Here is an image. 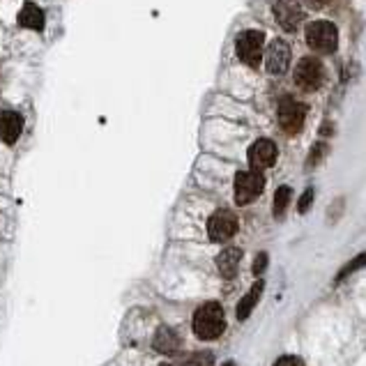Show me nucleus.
Masks as SVG:
<instances>
[{"label": "nucleus", "instance_id": "obj_1", "mask_svg": "<svg viewBox=\"0 0 366 366\" xmlns=\"http://www.w3.org/2000/svg\"><path fill=\"white\" fill-rule=\"evenodd\" d=\"M224 330H226V316L217 302H205L203 307H198V311L194 314V332L198 339L212 341Z\"/></svg>", "mask_w": 366, "mask_h": 366}, {"label": "nucleus", "instance_id": "obj_2", "mask_svg": "<svg viewBox=\"0 0 366 366\" xmlns=\"http://www.w3.org/2000/svg\"><path fill=\"white\" fill-rule=\"evenodd\" d=\"M235 51L244 65L249 67H260L262 51H265V33L262 30H242L235 39Z\"/></svg>", "mask_w": 366, "mask_h": 366}, {"label": "nucleus", "instance_id": "obj_3", "mask_svg": "<svg viewBox=\"0 0 366 366\" xmlns=\"http://www.w3.org/2000/svg\"><path fill=\"white\" fill-rule=\"evenodd\" d=\"M304 37H307V44L318 53H334V49H337V44H339L337 26L325 19L309 23L304 30Z\"/></svg>", "mask_w": 366, "mask_h": 366}, {"label": "nucleus", "instance_id": "obj_4", "mask_svg": "<svg viewBox=\"0 0 366 366\" xmlns=\"http://www.w3.org/2000/svg\"><path fill=\"white\" fill-rule=\"evenodd\" d=\"M325 78H328V74H325V65L316 58V55H304V58L297 62V67H295V83L304 92L321 90V87L325 85Z\"/></svg>", "mask_w": 366, "mask_h": 366}, {"label": "nucleus", "instance_id": "obj_5", "mask_svg": "<svg viewBox=\"0 0 366 366\" xmlns=\"http://www.w3.org/2000/svg\"><path fill=\"white\" fill-rule=\"evenodd\" d=\"M276 118H279V127L288 136H297L304 129L307 106L293 97H283L279 101V108H276Z\"/></svg>", "mask_w": 366, "mask_h": 366}, {"label": "nucleus", "instance_id": "obj_6", "mask_svg": "<svg viewBox=\"0 0 366 366\" xmlns=\"http://www.w3.org/2000/svg\"><path fill=\"white\" fill-rule=\"evenodd\" d=\"M265 189V178L262 171H240L235 175V203L237 205H249L262 194Z\"/></svg>", "mask_w": 366, "mask_h": 366}, {"label": "nucleus", "instance_id": "obj_7", "mask_svg": "<svg viewBox=\"0 0 366 366\" xmlns=\"http://www.w3.org/2000/svg\"><path fill=\"white\" fill-rule=\"evenodd\" d=\"M240 221L230 210H217L208 219V235L212 242H226L230 237H235Z\"/></svg>", "mask_w": 366, "mask_h": 366}, {"label": "nucleus", "instance_id": "obj_8", "mask_svg": "<svg viewBox=\"0 0 366 366\" xmlns=\"http://www.w3.org/2000/svg\"><path fill=\"white\" fill-rule=\"evenodd\" d=\"M274 17L286 33H297V28L304 21V7L300 5V0H276Z\"/></svg>", "mask_w": 366, "mask_h": 366}, {"label": "nucleus", "instance_id": "obj_9", "mask_svg": "<svg viewBox=\"0 0 366 366\" xmlns=\"http://www.w3.org/2000/svg\"><path fill=\"white\" fill-rule=\"evenodd\" d=\"M290 46L288 42H283V39H272L269 42V46L265 49V69H267V74H272V76H281L286 69H288L290 65Z\"/></svg>", "mask_w": 366, "mask_h": 366}, {"label": "nucleus", "instance_id": "obj_10", "mask_svg": "<svg viewBox=\"0 0 366 366\" xmlns=\"http://www.w3.org/2000/svg\"><path fill=\"white\" fill-rule=\"evenodd\" d=\"M276 155H279V150H276V143H274V141H269V139H258V141L249 148V153H246V159H249L251 169L265 171V169H272V166H274Z\"/></svg>", "mask_w": 366, "mask_h": 366}, {"label": "nucleus", "instance_id": "obj_11", "mask_svg": "<svg viewBox=\"0 0 366 366\" xmlns=\"http://www.w3.org/2000/svg\"><path fill=\"white\" fill-rule=\"evenodd\" d=\"M23 132V118L14 111H5L0 113V141L7 143V146H14L19 141Z\"/></svg>", "mask_w": 366, "mask_h": 366}, {"label": "nucleus", "instance_id": "obj_12", "mask_svg": "<svg viewBox=\"0 0 366 366\" xmlns=\"http://www.w3.org/2000/svg\"><path fill=\"white\" fill-rule=\"evenodd\" d=\"M240 262H242V249H237V246H228V249H224L217 256V267L224 279H235Z\"/></svg>", "mask_w": 366, "mask_h": 366}, {"label": "nucleus", "instance_id": "obj_13", "mask_svg": "<svg viewBox=\"0 0 366 366\" xmlns=\"http://www.w3.org/2000/svg\"><path fill=\"white\" fill-rule=\"evenodd\" d=\"M153 346L157 353H162V355H175L180 350V337L171 328H159L155 334Z\"/></svg>", "mask_w": 366, "mask_h": 366}, {"label": "nucleus", "instance_id": "obj_14", "mask_svg": "<svg viewBox=\"0 0 366 366\" xmlns=\"http://www.w3.org/2000/svg\"><path fill=\"white\" fill-rule=\"evenodd\" d=\"M19 23L23 28L39 33V30L44 28V12L39 10L35 3H26L21 7V12H19Z\"/></svg>", "mask_w": 366, "mask_h": 366}, {"label": "nucleus", "instance_id": "obj_15", "mask_svg": "<svg viewBox=\"0 0 366 366\" xmlns=\"http://www.w3.org/2000/svg\"><path fill=\"white\" fill-rule=\"evenodd\" d=\"M262 288H265V283L256 281V283L251 286V290L246 293V295L240 300V304H237V318H240V321H244V318H249V314L253 311V307L258 304V300H260V295H262Z\"/></svg>", "mask_w": 366, "mask_h": 366}, {"label": "nucleus", "instance_id": "obj_16", "mask_svg": "<svg viewBox=\"0 0 366 366\" xmlns=\"http://www.w3.org/2000/svg\"><path fill=\"white\" fill-rule=\"evenodd\" d=\"M290 196H293V189L290 187H279L274 192V203H272V212H274V217L279 219L283 217V212L288 210V203H290Z\"/></svg>", "mask_w": 366, "mask_h": 366}, {"label": "nucleus", "instance_id": "obj_17", "mask_svg": "<svg viewBox=\"0 0 366 366\" xmlns=\"http://www.w3.org/2000/svg\"><path fill=\"white\" fill-rule=\"evenodd\" d=\"M330 153V146L325 141H318L316 146L311 148V153H309V157H307V171H311V169H316L318 164L323 162V157Z\"/></svg>", "mask_w": 366, "mask_h": 366}, {"label": "nucleus", "instance_id": "obj_18", "mask_svg": "<svg viewBox=\"0 0 366 366\" xmlns=\"http://www.w3.org/2000/svg\"><path fill=\"white\" fill-rule=\"evenodd\" d=\"M362 267H366V251H362L360 256H355L350 262H346L344 267H341V272L337 274V281H344L346 276H350L353 272H357V269H362Z\"/></svg>", "mask_w": 366, "mask_h": 366}, {"label": "nucleus", "instance_id": "obj_19", "mask_svg": "<svg viewBox=\"0 0 366 366\" xmlns=\"http://www.w3.org/2000/svg\"><path fill=\"white\" fill-rule=\"evenodd\" d=\"M212 355L210 353H196V355H189L182 366H212Z\"/></svg>", "mask_w": 366, "mask_h": 366}, {"label": "nucleus", "instance_id": "obj_20", "mask_svg": "<svg viewBox=\"0 0 366 366\" xmlns=\"http://www.w3.org/2000/svg\"><path fill=\"white\" fill-rule=\"evenodd\" d=\"M311 203H314V189L309 187V189H304V194L300 196V201H297V212H300V214H307L309 208H311Z\"/></svg>", "mask_w": 366, "mask_h": 366}, {"label": "nucleus", "instance_id": "obj_21", "mask_svg": "<svg viewBox=\"0 0 366 366\" xmlns=\"http://www.w3.org/2000/svg\"><path fill=\"white\" fill-rule=\"evenodd\" d=\"M265 267H267V253H258L256 260H253V274L260 276L265 272Z\"/></svg>", "mask_w": 366, "mask_h": 366}, {"label": "nucleus", "instance_id": "obj_22", "mask_svg": "<svg viewBox=\"0 0 366 366\" xmlns=\"http://www.w3.org/2000/svg\"><path fill=\"white\" fill-rule=\"evenodd\" d=\"M274 366H304V362L300 360V357H293V355H286L281 360H276Z\"/></svg>", "mask_w": 366, "mask_h": 366}, {"label": "nucleus", "instance_id": "obj_23", "mask_svg": "<svg viewBox=\"0 0 366 366\" xmlns=\"http://www.w3.org/2000/svg\"><path fill=\"white\" fill-rule=\"evenodd\" d=\"M318 5H325V3H332V0H316Z\"/></svg>", "mask_w": 366, "mask_h": 366}, {"label": "nucleus", "instance_id": "obj_24", "mask_svg": "<svg viewBox=\"0 0 366 366\" xmlns=\"http://www.w3.org/2000/svg\"><path fill=\"white\" fill-rule=\"evenodd\" d=\"M226 366H235V364H233V362H228V364H226Z\"/></svg>", "mask_w": 366, "mask_h": 366}, {"label": "nucleus", "instance_id": "obj_25", "mask_svg": "<svg viewBox=\"0 0 366 366\" xmlns=\"http://www.w3.org/2000/svg\"><path fill=\"white\" fill-rule=\"evenodd\" d=\"M159 366H171V364H159Z\"/></svg>", "mask_w": 366, "mask_h": 366}]
</instances>
